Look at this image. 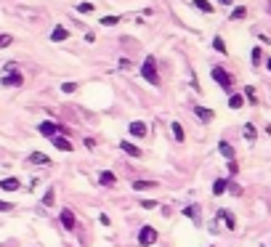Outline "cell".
I'll use <instances>...</instances> for the list:
<instances>
[{"label":"cell","mask_w":271,"mask_h":247,"mask_svg":"<svg viewBox=\"0 0 271 247\" xmlns=\"http://www.w3.org/2000/svg\"><path fill=\"white\" fill-rule=\"evenodd\" d=\"M0 85H3V88H21V85H24V75H21V69L14 64V61H8V64L3 66Z\"/></svg>","instance_id":"obj_1"},{"label":"cell","mask_w":271,"mask_h":247,"mask_svg":"<svg viewBox=\"0 0 271 247\" xmlns=\"http://www.w3.org/2000/svg\"><path fill=\"white\" fill-rule=\"evenodd\" d=\"M141 77H144V80H149L152 85H160V75H157V61H154V56H146L144 66H141Z\"/></svg>","instance_id":"obj_2"},{"label":"cell","mask_w":271,"mask_h":247,"mask_svg":"<svg viewBox=\"0 0 271 247\" xmlns=\"http://www.w3.org/2000/svg\"><path fill=\"white\" fill-rule=\"evenodd\" d=\"M210 77L223 88V91H231V85H234V77H231L223 66H213V69H210Z\"/></svg>","instance_id":"obj_3"},{"label":"cell","mask_w":271,"mask_h":247,"mask_svg":"<svg viewBox=\"0 0 271 247\" xmlns=\"http://www.w3.org/2000/svg\"><path fill=\"white\" fill-rule=\"evenodd\" d=\"M157 239H160L157 229H152V226H141V229H138V245H141V247H152V245H157Z\"/></svg>","instance_id":"obj_4"},{"label":"cell","mask_w":271,"mask_h":247,"mask_svg":"<svg viewBox=\"0 0 271 247\" xmlns=\"http://www.w3.org/2000/svg\"><path fill=\"white\" fill-rule=\"evenodd\" d=\"M59 223L67 229V231H75V229H77V218H75V213H72L69 207H64V210L59 213Z\"/></svg>","instance_id":"obj_5"},{"label":"cell","mask_w":271,"mask_h":247,"mask_svg":"<svg viewBox=\"0 0 271 247\" xmlns=\"http://www.w3.org/2000/svg\"><path fill=\"white\" fill-rule=\"evenodd\" d=\"M128 136H133V138H146L149 136V128H146V122H141V120H136L128 125Z\"/></svg>","instance_id":"obj_6"},{"label":"cell","mask_w":271,"mask_h":247,"mask_svg":"<svg viewBox=\"0 0 271 247\" xmlns=\"http://www.w3.org/2000/svg\"><path fill=\"white\" fill-rule=\"evenodd\" d=\"M37 131H40V136H45V138H56L61 128L56 125V122H51V120H43L40 125H37Z\"/></svg>","instance_id":"obj_7"},{"label":"cell","mask_w":271,"mask_h":247,"mask_svg":"<svg viewBox=\"0 0 271 247\" xmlns=\"http://www.w3.org/2000/svg\"><path fill=\"white\" fill-rule=\"evenodd\" d=\"M21 189V178H0V192H19Z\"/></svg>","instance_id":"obj_8"},{"label":"cell","mask_w":271,"mask_h":247,"mask_svg":"<svg viewBox=\"0 0 271 247\" xmlns=\"http://www.w3.org/2000/svg\"><path fill=\"white\" fill-rule=\"evenodd\" d=\"M218 221H223L229 231H234V229H237V215L231 210H226V207H223V210H218Z\"/></svg>","instance_id":"obj_9"},{"label":"cell","mask_w":271,"mask_h":247,"mask_svg":"<svg viewBox=\"0 0 271 247\" xmlns=\"http://www.w3.org/2000/svg\"><path fill=\"white\" fill-rule=\"evenodd\" d=\"M191 112L197 115V120H200V122H213V117H216V112L207 109V106H191Z\"/></svg>","instance_id":"obj_10"},{"label":"cell","mask_w":271,"mask_h":247,"mask_svg":"<svg viewBox=\"0 0 271 247\" xmlns=\"http://www.w3.org/2000/svg\"><path fill=\"white\" fill-rule=\"evenodd\" d=\"M120 149L125 151L128 157H133V160H141V157H144V151H141L138 147H136V144H131L128 138H125V141H120Z\"/></svg>","instance_id":"obj_11"},{"label":"cell","mask_w":271,"mask_h":247,"mask_svg":"<svg viewBox=\"0 0 271 247\" xmlns=\"http://www.w3.org/2000/svg\"><path fill=\"white\" fill-rule=\"evenodd\" d=\"M27 162H30V165H51V157L45 154V151H32V154L27 157Z\"/></svg>","instance_id":"obj_12"},{"label":"cell","mask_w":271,"mask_h":247,"mask_svg":"<svg viewBox=\"0 0 271 247\" xmlns=\"http://www.w3.org/2000/svg\"><path fill=\"white\" fill-rule=\"evenodd\" d=\"M99 183H101V186H106V189H112L117 183V176L112 170H101L99 173Z\"/></svg>","instance_id":"obj_13"},{"label":"cell","mask_w":271,"mask_h":247,"mask_svg":"<svg viewBox=\"0 0 271 247\" xmlns=\"http://www.w3.org/2000/svg\"><path fill=\"white\" fill-rule=\"evenodd\" d=\"M67 37H69V30H67V27H53V32H51V40L53 43H61V40H67Z\"/></svg>","instance_id":"obj_14"},{"label":"cell","mask_w":271,"mask_h":247,"mask_svg":"<svg viewBox=\"0 0 271 247\" xmlns=\"http://www.w3.org/2000/svg\"><path fill=\"white\" fill-rule=\"evenodd\" d=\"M229 192V178H216V183H213V194L216 197H221V194Z\"/></svg>","instance_id":"obj_15"},{"label":"cell","mask_w":271,"mask_h":247,"mask_svg":"<svg viewBox=\"0 0 271 247\" xmlns=\"http://www.w3.org/2000/svg\"><path fill=\"white\" fill-rule=\"evenodd\" d=\"M51 141H53V147L59 149V151H72V149H75V147H72V141H69V138L56 136V138H51Z\"/></svg>","instance_id":"obj_16"},{"label":"cell","mask_w":271,"mask_h":247,"mask_svg":"<svg viewBox=\"0 0 271 247\" xmlns=\"http://www.w3.org/2000/svg\"><path fill=\"white\" fill-rule=\"evenodd\" d=\"M184 215L191 218V221L200 226V205H186V207H184Z\"/></svg>","instance_id":"obj_17"},{"label":"cell","mask_w":271,"mask_h":247,"mask_svg":"<svg viewBox=\"0 0 271 247\" xmlns=\"http://www.w3.org/2000/svg\"><path fill=\"white\" fill-rule=\"evenodd\" d=\"M218 151H221V154L226 157V160H234V157H237V151H234V147H231V144L229 141H221V144H218Z\"/></svg>","instance_id":"obj_18"},{"label":"cell","mask_w":271,"mask_h":247,"mask_svg":"<svg viewBox=\"0 0 271 247\" xmlns=\"http://www.w3.org/2000/svg\"><path fill=\"white\" fill-rule=\"evenodd\" d=\"M157 181H149V178H141V181H133V192H146V189H154Z\"/></svg>","instance_id":"obj_19"},{"label":"cell","mask_w":271,"mask_h":247,"mask_svg":"<svg viewBox=\"0 0 271 247\" xmlns=\"http://www.w3.org/2000/svg\"><path fill=\"white\" fill-rule=\"evenodd\" d=\"M43 205H45V207H53V205H56V189H53V186L45 189V194H43Z\"/></svg>","instance_id":"obj_20"},{"label":"cell","mask_w":271,"mask_h":247,"mask_svg":"<svg viewBox=\"0 0 271 247\" xmlns=\"http://www.w3.org/2000/svg\"><path fill=\"white\" fill-rule=\"evenodd\" d=\"M191 5H194L197 11H202V14H213V5L207 3V0H191Z\"/></svg>","instance_id":"obj_21"},{"label":"cell","mask_w":271,"mask_h":247,"mask_svg":"<svg viewBox=\"0 0 271 247\" xmlns=\"http://www.w3.org/2000/svg\"><path fill=\"white\" fill-rule=\"evenodd\" d=\"M242 104H245V96H239V93H231L229 96V109H239Z\"/></svg>","instance_id":"obj_22"},{"label":"cell","mask_w":271,"mask_h":247,"mask_svg":"<svg viewBox=\"0 0 271 247\" xmlns=\"http://www.w3.org/2000/svg\"><path fill=\"white\" fill-rule=\"evenodd\" d=\"M170 131H173V138H176V141L181 144V141H184V128H181V122H170Z\"/></svg>","instance_id":"obj_23"},{"label":"cell","mask_w":271,"mask_h":247,"mask_svg":"<svg viewBox=\"0 0 271 247\" xmlns=\"http://www.w3.org/2000/svg\"><path fill=\"white\" fill-rule=\"evenodd\" d=\"M242 133H245V138H247V141H255V136H258L255 125H250V122L245 125V131H242Z\"/></svg>","instance_id":"obj_24"},{"label":"cell","mask_w":271,"mask_h":247,"mask_svg":"<svg viewBox=\"0 0 271 247\" xmlns=\"http://www.w3.org/2000/svg\"><path fill=\"white\" fill-rule=\"evenodd\" d=\"M245 16H247V8H245V5H237V8L231 11V21H234V19H245Z\"/></svg>","instance_id":"obj_25"},{"label":"cell","mask_w":271,"mask_h":247,"mask_svg":"<svg viewBox=\"0 0 271 247\" xmlns=\"http://www.w3.org/2000/svg\"><path fill=\"white\" fill-rule=\"evenodd\" d=\"M213 48H216L218 53H229V50H226V43H223V37H213Z\"/></svg>","instance_id":"obj_26"},{"label":"cell","mask_w":271,"mask_h":247,"mask_svg":"<svg viewBox=\"0 0 271 247\" xmlns=\"http://www.w3.org/2000/svg\"><path fill=\"white\" fill-rule=\"evenodd\" d=\"M250 59H253V64L258 66V64H261V59H263V48L255 46V48H253V53H250Z\"/></svg>","instance_id":"obj_27"},{"label":"cell","mask_w":271,"mask_h":247,"mask_svg":"<svg viewBox=\"0 0 271 247\" xmlns=\"http://www.w3.org/2000/svg\"><path fill=\"white\" fill-rule=\"evenodd\" d=\"M101 24H104V27H115V24H120V16H104Z\"/></svg>","instance_id":"obj_28"},{"label":"cell","mask_w":271,"mask_h":247,"mask_svg":"<svg viewBox=\"0 0 271 247\" xmlns=\"http://www.w3.org/2000/svg\"><path fill=\"white\" fill-rule=\"evenodd\" d=\"M245 99L250 101V104H255V101H258V99H255V88H253V85L245 88Z\"/></svg>","instance_id":"obj_29"},{"label":"cell","mask_w":271,"mask_h":247,"mask_svg":"<svg viewBox=\"0 0 271 247\" xmlns=\"http://www.w3.org/2000/svg\"><path fill=\"white\" fill-rule=\"evenodd\" d=\"M77 88H80L77 82H64V85H61V93H75Z\"/></svg>","instance_id":"obj_30"},{"label":"cell","mask_w":271,"mask_h":247,"mask_svg":"<svg viewBox=\"0 0 271 247\" xmlns=\"http://www.w3.org/2000/svg\"><path fill=\"white\" fill-rule=\"evenodd\" d=\"M93 8H96L93 3H80V5H77V11H80V14H93Z\"/></svg>","instance_id":"obj_31"},{"label":"cell","mask_w":271,"mask_h":247,"mask_svg":"<svg viewBox=\"0 0 271 247\" xmlns=\"http://www.w3.org/2000/svg\"><path fill=\"white\" fill-rule=\"evenodd\" d=\"M141 207H144V210H154V207H160V205H157V199H141Z\"/></svg>","instance_id":"obj_32"},{"label":"cell","mask_w":271,"mask_h":247,"mask_svg":"<svg viewBox=\"0 0 271 247\" xmlns=\"http://www.w3.org/2000/svg\"><path fill=\"white\" fill-rule=\"evenodd\" d=\"M229 192L234 194V197H239V194H242V186H239V183H234V181H229Z\"/></svg>","instance_id":"obj_33"},{"label":"cell","mask_w":271,"mask_h":247,"mask_svg":"<svg viewBox=\"0 0 271 247\" xmlns=\"http://www.w3.org/2000/svg\"><path fill=\"white\" fill-rule=\"evenodd\" d=\"M11 43H14V37H11V35H0V48H8Z\"/></svg>","instance_id":"obj_34"},{"label":"cell","mask_w":271,"mask_h":247,"mask_svg":"<svg viewBox=\"0 0 271 247\" xmlns=\"http://www.w3.org/2000/svg\"><path fill=\"white\" fill-rule=\"evenodd\" d=\"M229 173H231V176H237V173H239V165H237V160L229 162Z\"/></svg>","instance_id":"obj_35"},{"label":"cell","mask_w":271,"mask_h":247,"mask_svg":"<svg viewBox=\"0 0 271 247\" xmlns=\"http://www.w3.org/2000/svg\"><path fill=\"white\" fill-rule=\"evenodd\" d=\"M14 210V205H11V202H0V213H11Z\"/></svg>","instance_id":"obj_36"},{"label":"cell","mask_w":271,"mask_h":247,"mask_svg":"<svg viewBox=\"0 0 271 247\" xmlns=\"http://www.w3.org/2000/svg\"><path fill=\"white\" fill-rule=\"evenodd\" d=\"M120 69H131V59H120Z\"/></svg>","instance_id":"obj_37"},{"label":"cell","mask_w":271,"mask_h":247,"mask_svg":"<svg viewBox=\"0 0 271 247\" xmlns=\"http://www.w3.org/2000/svg\"><path fill=\"white\" fill-rule=\"evenodd\" d=\"M99 221H101V226H109V223H112V221H109V215H106V213H104V215L99 218Z\"/></svg>","instance_id":"obj_38"},{"label":"cell","mask_w":271,"mask_h":247,"mask_svg":"<svg viewBox=\"0 0 271 247\" xmlns=\"http://www.w3.org/2000/svg\"><path fill=\"white\" fill-rule=\"evenodd\" d=\"M218 3H223V5H231V3H234V0H218Z\"/></svg>","instance_id":"obj_39"},{"label":"cell","mask_w":271,"mask_h":247,"mask_svg":"<svg viewBox=\"0 0 271 247\" xmlns=\"http://www.w3.org/2000/svg\"><path fill=\"white\" fill-rule=\"evenodd\" d=\"M266 69H269V72H271V59H269V61H266Z\"/></svg>","instance_id":"obj_40"},{"label":"cell","mask_w":271,"mask_h":247,"mask_svg":"<svg viewBox=\"0 0 271 247\" xmlns=\"http://www.w3.org/2000/svg\"><path fill=\"white\" fill-rule=\"evenodd\" d=\"M269 11H271V0H269Z\"/></svg>","instance_id":"obj_41"}]
</instances>
